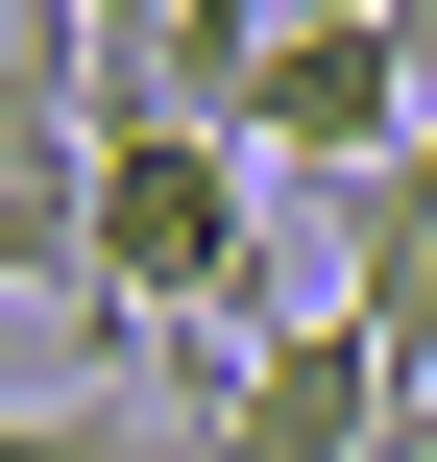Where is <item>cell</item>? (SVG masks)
Masks as SVG:
<instances>
[{
	"label": "cell",
	"mask_w": 437,
	"mask_h": 462,
	"mask_svg": "<svg viewBox=\"0 0 437 462\" xmlns=\"http://www.w3.org/2000/svg\"><path fill=\"white\" fill-rule=\"evenodd\" d=\"M389 439H414V390L365 365V317H243L219 439H195V462H389Z\"/></svg>",
	"instance_id": "cell-2"
},
{
	"label": "cell",
	"mask_w": 437,
	"mask_h": 462,
	"mask_svg": "<svg viewBox=\"0 0 437 462\" xmlns=\"http://www.w3.org/2000/svg\"><path fill=\"white\" fill-rule=\"evenodd\" d=\"M0 462H195L146 390H73V414H0Z\"/></svg>",
	"instance_id": "cell-5"
},
{
	"label": "cell",
	"mask_w": 437,
	"mask_h": 462,
	"mask_svg": "<svg viewBox=\"0 0 437 462\" xmlns=\"http://www.w3.org/2000/svg\"><path fill=\"white\" fill-rule=\"evenodd\" d=\"M414 122H437V97L389 73V24H292V49L243 73V122H219V146H243V171H341V195H365Z\"/></svg>",
	"instance_id": "cell-3"
},
{
	"label": "cell",
	"mask_w": 437,
	"mask_h": 462,
	"mask_svg": "<svg viewBox=\"0 0 437 462\" xmlns=\"http://www.w3.org/2000/svg\"><path fill=\"white\" fill-rule=\"evenodd\" d=\"M243 341L268 317V171L219 122H73V341Z\"/></svg>",
	"instance_id": "cell-1"
},
{
	"label": "cell",
	"mask_w": 437,
	"mask_h": 462,
	"mask_svg": "<svg viewBox=\"0 0 437 462\" xmlns=\"http://www.w3.org/2000/svg\"><path fill=\"white\" fill-rule=\"evenodd\" d=\"M73 24H97V49H146V24H170V0H73Z\"/></svg>",
	"instance_id": "cell-6"
},
{
	"label": "cell",
	"mask_w": 437,
	"mask_h": 462,
	"mask_svg": "<svg viewBox=\"0 0 437 462\" xmlns=\"http://www.w3.org/2000/svg\"><path fill=\"white\" fill-rule=\"evenodd\" d=\"M341 317H365V365L437 414V122L365 171V195H341Z\"/></svg>",
	"instance_id": "cell-4"
}]
</instances>
